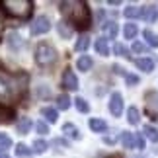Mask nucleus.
Wrapping results in <instances>:
<instances>
[{"mask_svg":"<svg viewBox=\"0 0 158 158\" xmlns=\"http://www.w3.org/2000/svg\"><path fill=\"white\" fill-rule=\"evenodd\" d=\"M60 12L70 22V26L76 29H88L90 27V8L82 0H69V2H60Z\"/></svg>","mask_w":158,"mask_h":158,"instance_id":"nucleus-1","label":"nucleus"},{"mask_svg":"<svg viewBox=\"0 0 158 158\" xmlns=\"http://www.w3.org/2000/svg\"><path fill=\"white\" fill-rule=\"evenodd\" d=\"M27 74H4L0 72V102H8L20 96L26 88Z\"/></svg>","mask_w":158,"mask_h":158,"instance_id":"nucleus-2","label":"nucleus"},{"mask_svg":"<svg viewBox=\"0 0 158 158\" xmlns=\"http://www.w3.org/2000/svg\"><path fill=\"white\" fill-rule=\"evenodd\" d=\"M2 10L12 18L26 20V18H29L31 12H33V2L31 0H4Z\"/></svg>","mask_w":158,"mask_h":158,"instance_id":"nucleus-3","label":"nucleus"},{"mask_svg":"<svg viewBox=\"0 0 158 158\" xmlns=\"http://www.w3.org/2000/svg\"><path fill=\"white\" fill-rule=\"evenodd\" d=\"M35 63H37L39 66H43V69H47V66H53L55 63H57V49L51 45V43H39L37 47H35Z\"/></svg>","mask_w":158,"mask_h":158,"instance_id":"nucleus-4","label":"nucleus"},{"mask_svg":"<svg viewBox=\"0 0 158 158\" xmlns=\"http://www.w3.org/2000/svg\"><path fill=\"white\" fill-rule=\"evenodd\" d=\"M144 100H147V113L150 115L152 121H156L158 119V92L150 90V92L144 94Z\"/></svg>","mask_w":158,"mask_h":158,"instance_id":"nucleus-5","label":"nucleus"},{"mask_svg":"<svg viewBox=\"0 0 158 158\" xmlns=\"http://www.w3.org/2000/svg\"><path fill=\"white\" fill-rule=\"evenodd\" d=\"M51 29V20L47 16H39L35 18V22L31 23V33L33 35H43Z\"/></svg>","mask_w":158,"mask_h":158,"instance_id":"nucleus-6","label":"nucleus"},{"mask_svg":"<svg viewBox=\"0 0 158 158\" xmlns=\"http://www.w3.org/2000/svg\"><path fill=\"white\" fill-rule=\"evenodd\" d=\"M109 111H111L115 117H119L123 113V96L119 92H113L111 98H109Z\"/></svg>","mask_w":158,"mask_h":158,"instance_id":"nucleus-7","label":"nucleus"},{"mask_svg":"<svg viewBox=\"0 0 158 158\" xmlns=\"http://www.w3.org/2000/svg\"><path fill=\"white\" fill-rule=\"evenodd\" d=\"M63 88H66V90H78V78H76V74L72 72L70 69H66L64 72H63Z\"/></svg>","mask_w":158,"mask_h":158,"instance_id":"nucleus-8","label":"nucleus"},{"mask_svg":"<svg viewBox=\"0 0 158 158\" xmlns=\"http://www.w3.org/2000/svg\"><path fill=\"white\" fill-rule=\"evenodd\" d=\"M102 31H104V39H113V37H117L119 27H117V23L109 22V23H106V26L102 27Z\"/></svg>","mask_w":158,"mask_h":158,"instance_id":"nucleus-9","label":"nucleus"},{"mask_svg":"<svg viewBox=\"0 0 158 158\" xmlns=\"http://www.w3.org/2000/svg\"><path fill=\"white\" fill-rule=\"evenodd\" d=\"M8 47L12 51H18L20 47H23V39H22V35H18L16 31H12L8 35Z\"/></svg>","mask_w":158,"mask_h":158,"instance_id":"nucleus-10","label":"nucleus"},{"mask_svg":"<svg viewBox=\"0 0 158 158\" xmlns=\"http://www.w3.org/2000/svg\"><path fill=\"white\" fill-rule=\"evenodd\" d=\"M92 66H94V60L90 59L88 55H82V57L76 60V69H78V70H82V72H88L90 69H92Z\"/></svg>","mask_w":158,"mask_h":158,"instance_id":"nucleus-11","label":"nucleus"},{"mask_svg":"<svg viewBox=\"0 0 158 158\" xmlns=\"http://www.w3.org/2000/svg\"><path fill=\"white\" fill-rule=\"evenodd\" d=\"M63 133H64L66 137L74 139V141H78V139H80V131H78V127L72 125V123H64V125H63Z\"/></svg>","mask_w":158,"mask_h":158,"instance_id":"nucleus-12","label":"nucleus"},{"mask_svg":"<svg viewBox=\"0 0 158 158\" xmlns=\"http://www.w3.org/2000/svg\"><path fill=\"white\" fill-rule=\"evenodd\" d=\"M135 64H137L143 72H152V70H154V60H152V59H137Z\"/></svg>","mask_w":158,"mask_h":158,"instance_id":"nucleus-13","label":"nucleus"},{"mask_svg":"<svg viewBox=\"0 0 158 158\" xmlns=\"http://www.w3.org/2000/svg\"><path fill=\"white\" fill-rule=\"evenodd\" d=\"M57 31H59V35H60L63 39L72 37V27H70L66 22H59V23H57Z\"/></svg>","mask_w":158,"mask_h":158,"instance_id":"nucleus-14","label":"nucleus"},{"mask_svg":"<svg viewBox=\"0 0 158 158\" xmlns=\"http://www.w3.org/2000/svg\"><path fill=\"white\" fill-rule=\"evenodd\" d=\"M143 18H144L147 22L154 23L156 18H158V10L154 8V6H147V8H143Z\"/></svg>","mask_w":158,"mask_h":158,"instance_id":"nucleus-15","label":"nucleus"},{"mask_svg":"<svg viewBox=\"0 0 158 158\" xmlns=\"http://www.w3.org/2000/svg\"><path fill=\"white\" fill-rule=\"evenodd\" d=\"M90 129H92L94 133H104L107 129V125H106V121L104 119H90Z\"/></svg>","mask_w":158,"mask_h":158,"instance_id":"nucleus-16","label":"nucleus"},{"mask_svg":"<svg viewBox=\"0 0 158 158\" xmlns=\"http://www.w3.org/2000/svg\"><path fill=\"white\" fill-rule=\"evenodd\" d=\"M41 115H43L49 123H55V121L59 119V113H57V109H55V107H43V109H41Z\"/></svg>","mask_w":158,"mask_h":158,"instance_id":"nucleus-17","label":"nucleus"},{"mask_svg":"<svg viewBox=\"0 0 158 158\" xmlns=\"http://www.w3.org/2000/svg\"><path fill=\"white\" fill-rule=\"evenodd\" d=\"M31 119H27V117H23V119H20V123L16 125V129H18V133L20 135H26V133H29V129H31Z\"/></svg>","mask_w":158,"mask_h":158,"instance_id":"nucleus-18","label":"nucleus"},{"mask_svg":"<svg viewBox=\"0 0 158 158\" xmlns=\"http://www.w3.org/2000/svg\"><path fill=\"white\" fill-rule=\"evenodd\" d=\"M96 51H98V55H102V57H107L109 55V47H107V41L102 37L96 41Z\"/></svg>","mask_w":158,"mask_h":158,"instance_id":"nucleus-19","label":"nucleus"},{"mask_svg":"<svg viewBox=\"0 0 158 158\" xmlns=\"http://www.w3.org/2000/svg\"><path fill=\"white\" fill-rule=\"evenodd\" d=\"M127 121H129L131 125H137L139 121H141V117H139V109H137L135 106L127 109Z\"/></svg>","mask_w":158,"mask_h":158,"instance_id":"nucleus-20","label":"nucleus"},{"mask_svg":"<svg viewBox=\"0 0 158 158\" xmlns=\"http://www.w3.org/2000/svg\"><path fill=\"white\" fill-rule=\"evenodd\" d=\"M35 96L41 100H47V98H51V90L49 86H45V84H39L37 88H35Z\"/></svg>","mask_w":158,"mask_h":158,"instance_id":"nucleus-21","label":"nucleus"},{"mask_svg":"<svg viewBox=\"0 0 158 158\" xmlns=\"http://www.w3.org/2000/svg\"><path fill=\"white\" fill-rule=\"evenodd\" d=\"M143 133L150 139V143H158V129L156 127H150V125H144Z\"/></svg>","mask_w":158,"mask_h":158,"instance_id":"nucleus-22","label":"nucleus"},{"mask_svg":"<svg viewBox=\"0 0 158 158\" xmlns=\"http://www.w3.org/2000/svg\"><path fill=\"white\" fill-rule=\"evenodd\" d=\"M125 16L133 20V18H143V8H139V6H129V8L125 10Z\"/></svg>","mask_w":158,"mask_h":158,"instance_id":"nucleus-23","label":"nucleus"},{"mask_svg":"<svg viewBox=\"0 0 158 158\" xmlns=\"http://www.w3.org/2000/svg\"><path fill=\"white\" fill-rule=\"evenodd\" d=\"M123 33H125V39H135L137 33H139V29H137L135 23H127L125 29H123Z\"/></svg>","mask_w":158,"mask_h":158,"instance_id":"nucleus-24","label":"nucleus"},{"mask_svg":"<svg viewBox=\"0 0 158 158\" xmlns=\"http://www.w3.org/2000/svg\"><path fill=\"white\" fill-rule=\"evenodd\" d=\"M144 39H147V43L150 45V47H158V35L156 33H152L150 29H144Z\"/></svg>","mask_w":158,"mask_h":158,"instance_id":"nucleus-25","label":"nucleus"},{"mask_svg":"<svg viewBox=\"0 0 158 158\" xmlns=\"http://www.w3.org/2000/svg\"><path fill=\"white\" fill-rule=\"evenodd\" d=\"M57 107H59V109H69V107H70V98H69L66 94L57 96Z\"/></svg>","mask_w":158,"mask_h":158,"instance_id":"nucleus-26","label":"nucleus"},{"mask_svg":"<svg viewBox=\"0 0 158 158\" xmlns=\"http://www.w3.org/2000/svg\"><path fill=\"white\" fill-rule=\"evenodd\" d=\"M74 106H76V109H78L80 113H88V111H90V104H88L84 98H76V100H74Z\"/></svg>","mask_w":158,"mask_h":158,"instance_id":"nucleus-27","label":"nucleus"},{"mask_svg":"<svg viewBox=\"0 0 158 158\" xmlns=\"http://www.w3.org/2000/svg\"><path fill=\"white\" fill-rule=\"evenodd\" d=\"M121 144H123V148H133V147H135L131 133H121Z\"/></svg>","mask_w":158,"mask_h":158,"instance_id":"nucleus-28","label":"nucleus"},{"mask_svg":"<svg viewBox=\"0 0 158 158\" xmlns=\"http://www.w3.org/2000/svg\"><path fill=\"white\" fill-rule=\"evenodd\" d=\"M88 45H90V39L86 37V35H82V37L76 41L74 49H76V51H86V49H88Z\"/></svg>","mask_w":158,"mask_h":158,"instance_id":"nucleus-29","label":"nucleus"},{"mask_svg":"<svg viewBox=\"0 0 158 158\" xmlns=\"http://www.w3.org/2000/svg\"><path fill=\"white\" fill-rule=\"evenodd\" d=\"M47 150V143L43 141V139H37V141L33 143V152H37V154H43Z\"/></svg>","mask_w":158,"mask_h":158,"instance_id":"nucleus-30","label":"nucleus"},{"mask_svg":"<svg viewBox=\"0 0 158 158\" xmlns=\"http://www.w3.org/2000/svg\"><path fill=\"white\" fill-rule=\"evenodd\" d=\"M31 152H33V150H29V148L26 147V144H22V143L16 147V156H20V158H23V156H29Z\"/></svg>","mask_w":158,"mask_h":158,"instance_id":"nucleus-31","label":"nucleus"},{"mask_svg":"<svg viewBox=\"0 0 158 158\" xmlns=\"http://www.w3.org/2000/svg\"><path fill=\"white\" fill-rule=\"evenodd\" d=\"M12 147V139L8 135H4V133H0V148H10Z\"/></svg>","mask_w":158,"mask_h":158,"instance_id":"nucleus-32","label":"nucleus"},{"mask_svg":"<svg viewBox=\"0 0 158 158\" xmlns=\"http://www.w3.org/2000/svg\"><path fill=\"white\" fill-rule=\"evenodd\" d=\"M113 51L117 53V55H121V57H127V59L131 57V55H129V49H127L125 45H121V43H117V45H115V47H113Z\"/></svg>","mask_w":158,"mask_h":158,"instance_id":"nucleus-33","label":"nucleus"},{"mask_svg":"<svg viewBox=\"0 0 158 158\" xmlns=\"http://www.w3.org/2000/svg\"><path fill=\"white\" fill-rule=\"evenodd\" d=\"M35 129H37L39 135H47V133H49V127H47V123H43V121H37V123H35Z\"/></svg>","mask_w":158,"mask_h":158,"instance_id":"nucleus-34","label":"nucleus"},{"mask_svg":"<svg viewBox=\"0 0 158 158\" xmlns=\"http://www.w3.org/2000/svg\"><path fill=\"white\" fill-rule=\"evenodd\" d=\"M133 143L137 144V148H139V150H143V148H144V139H143L141 133H137V135L133 137Z\"/></svg>","mask_w":158,"mask_h":158,"instance_id":"nucleus-35","label":"nucleus"},{"mask_svg":"<svg viewBox=\"0 0 158 158\" xmlns=\"http://www.w3.org/2000/svg\"><path fill=\"white\" fill-rule=\"evenodd\" d=\"M125 80H127L129 86H135V84H139V76H135V74H125Z\"/></svg>","mask_w":158,"mask_h":158,"instance_id":"nucleus-36","label":"nucleus"},{"mask_svg":"<svg viewBox=\"0 0 158 158\" xmlns=\"http://www.w3.org/2000/svg\"><path fill=\"white\" fill-rule=\"evenodd\" d=\"M10 117H12V111L0 106V121H2V119H10Z\"/></svg>","mask_w":158,"mask_h":158,"instance_id":"nucleus-37","label":"nucleus"},{"mask_svg":"<svg viewBox=\"0 0 158 158\" xmlns=\"http://www.w3.org/2000/svg\"><path fill=\"white\" fill-rule=\"evenodd\" d=\"M133 51H135V53H144V51H147V47H144L141 41H135V43H133Z\"/></svg>","mask_w":158,"mask_h":158,"instance_id":"nucleus-38","label":"nucleus"},{"mask_svg":"<svg viewBox=\"0 0 158 158\" xmlns=\"http://www.w3.org/2000/svg\"><path fill=\"white\" fill-rule=\"evenodd\" d=\"M53 144H55V147H64V148H69V143H66L64 139H55Z\"/></svg>","mask_w":158,"mask_h":158,"instance_id":"nucleus-39","label":"nucleus"},{"mask_svg":"<svg viewBox=\"0 0 158 158\" xmlns=\"http://www.w3.org/2000/svg\"><path fill=\"white\" fill-rule=\"evenodd\" d=\"M2 31H4V10L0 8V37H2Z\"/></svg>","mask_w":158,"mask_h":158,"instance_id":"nucleus-40","label":"nucleus"},{"mask_svg":"<svg viewBox=\"0 0 158 158\" xmlns=\"http://www.w3.org/2000/svg\"><path fill=\"white\" fill-rule=\"evenodd\" d=\"M113 72H117V74H127V72H125V69H121V66H117V64L113 66Z\"/></svg>","mask_w":158,"mask_h":158,"instance_id":"nucleus-41","label":"nucleus"},{"mask_svg":"<svg viewBox=\"0 0 158 158\" xmlns=\"http://www.w3.org/2000/svg\"><path fill=\"white\" fill-rule=\"evenodd\" d=\"M0 158H8V154H6V152H0Z\"/></svg>","mask_w":158,"mask_h":158,"instance_id":"nucleus-42","label":"nucleus"},{"mask_svg":"<svg viewBox=\"0 0 158 158\" xmlns=\"http://www.w3.org/2000/svg\"><path fill=\"white\" fill-rule=\"evenodd\" d=\"M109 158H119V156H109Z\"/></svg>","mask_w":158,"mask_h":158,"instance_id":"nucleus-43","label":"nucleus"}]
</instances>
